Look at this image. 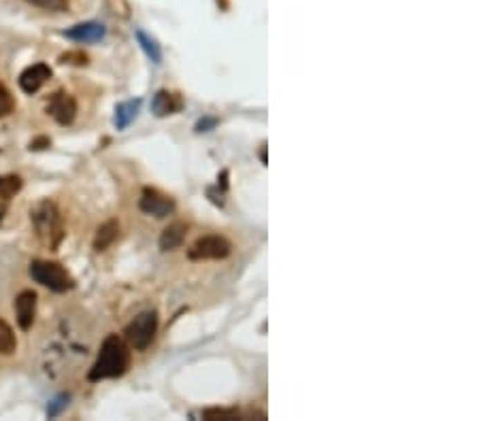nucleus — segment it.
Masks as SVG:
<instances>
[{"instance_id": "393cba45", "label": "nucleus", "mask_w": 479, "mask_h": 421, "mask_svg": "<svg viewBox=\"0 0 479 421\" xmlns=\"http://www.w3.org/2000/svg\"><path fill=\"white\" fill-rule=\"evenodd\" d=\"M49 145H51V140H49V138H45V136H41V138L33 140V143H30V149H45V147H49Z\"/></svg>"}, {"instance_id": "412c9836", "label": "nucleus", "mask_w": 479, "mask_h": 421, "mask_svg": "<svg viewBox=\"0 0 479 421\" xmlns=\"http://www.w3.org/2000/svg\"><path fill=\"white\" fill-rule=\"evenodd\" d=\"M62 64H73V66H86L88 64V55L83 51H66L60 55Z\"/></svg>"}, {"instance_id": "dca6fc26", "label": "nucleus", "mask_w": 479, "mask_h": 421, "mask_svg": "<svg viewBox=\"0 0 479 421\" xmlns=\"http://www.w3.org/2000/svg\"><path fill=\"white\" fill-rule=\"evenodd\" d=\"M134 35H136V41H138V45L143 47V51L147 53V58H150L154 64H160V62H162V51H160L158 43H156L152 37H147L143 30H136Z\"/></svg>"}, {"instance_id": "a211bd4d", "label": "nucleus", "mask_w": 479, "mask_h": 421, "mask_svg": "<svg viewBox=\"0 0 479 421\" xmlns=\"http://www.w3.org/2000/svg\"><path fill=\"white\" fill-rule=\"evenodd\" d=\"M15 347H17V339H15L11 326L0 319V353L9 355V353L15 351Z\"/></svg>"}, {"instance_id": "b1692460", "label": "nucleus", "mask_w": 479, "mask_h": 421, "mask_svg": "<svg viewBox=\"0 0 479 421\" xmlns=\"http://www.w3.org/2000/svg\"><path fill=\"white\" fill-rule=\"evenodd\" d=\"M215 124H217V120L205 118V120H201L199 124H196V132H209V128H213Z\"/></svg>"}, {"instance_id": "0eeeda50", "label": "nucleus", "mask_w": 479, "mask_h": 421, "mask_svg": "<svg viewBox=\"0 0 479 421\" xmlns=\"http://www.w3.org/2000/svg\"><path fill=\"white\" fill-rule=\"evenodd\" d=\"M47 113L60 126H69L77 115V100L66 92H55L47 102Z\"/></svg>"}, {"instance_id": "423d86ee", "label": "nucleus", "mask_w": 479, "mask_h": 421, "mask_svg": "<svg viewBox=\"0 0 479 421\" xmlns=\"http://www.w3.org/2000/svg\"><path fill=\"white\" fill-rule=\"evenodd\" d=\"M141 211L147 213V215H154V217H166L171 215L175 211V200L171 198V196L162 194L160 189H154V187H145L143 194H141Z\"/></svg>"}, {"instance_id": "6ab92c4d", "label": "nucleus", "mask_w": 479, "mask_h": 421, "mask_svg": "<svg viewBox=\"0 0 479 421\" xmlns=\"http://www.w3.org/2000/svg\"><path fill=\"white\" fill-rule=\"evenodd\" d=\"M15 111V100H13V94L0 83V118H7L11 115Z\"/></svg>"}, {"instance_id": "20e7f679", "label": "nucleus", "mask_w": 479, "mask_h": 421, "mask_svg": "<svg viewBox=\"0 0 479 421\" xmlns=\"http://www.w3.org/2000/svg\"><path fill=\"white\" fill-rule=\"evenodd\" d=\"M158 332V313L156 311H143L138 313L128 326H126V343L134 351H145Z\"/></svg>"}, {"instance_id": "1a4fd4ad", "label": "nucleus", "mask_w": 479, "mask_h": 421, "mask_svg": "<svg viewBox=\"0 0 479 421\" xmlns=\"http://www.w3.org/2000/svg\"><path fill=\"white\" fill-rule=\"evenodd\" d=\"M15 315L21 330H28L37 317V294L33 290H24L15 298Z\"/></svg>"}, {"instance_id": "f8f14e48", "label": "nucleus", "mask_w": 479, "mask_h": 421, "mask_svg": "<svg viewBox=\"0 0 479 421\" xmlns=\"http://www.w3.org/2000/svg\"><path fill=\"white\" fill-rule=\"evenodd\" d=\"M266 419L264 413L260 411H239V409H205L203 411V419L207 421H235V419Z\"/></svg>"}, {"instance_id": "aec40b11", "label": "nucleus", "mask_w": 479, "mask_h": 421, "mask_svg": "<svg viewBox=\"0 0 479 421\" xmlns=\"http://www.w3.org/2000/svg\"><path fill=\"white\" fill-rule=\"evenodd\" d=\"M45 11H66L69 9V0H28Z\"/></svg>"}, {"instance_id": "f3484780", "label": "nucleus", "mask_w": 479, "mask_h": 421, "mask_svg": "<svg viewBox=\"0 0 479 421\" xmlns=\"http://www.w3.org/2000/svg\"><path fill=\"white\" fill-rule=\"evenodd\" d=\"M21 177L17 175H3L0 177V198L3 200H11L15 194H19L21 189Z\"/></svg>"}, {"instance_id": "f257e3e1", "label": "nucleus", "mask_w": 479, "mask_h": 421, "mask_svg": "<svg viewBox=\"0 0 479 421\" xmlns=\"http://www.w3.org/2000/svg\"><path fill=\"white\" fill-rule=\"evenodd\" d=\"M130 366V347L118 334H109L100 345L98 357L94 366L88 373L90 381H102V379H118L122 377Z\"/></svg>"}, {"instance_id": "9b49d317", "label": "nucleus", "mask_w": 479, "mask_h": 421, "mask_svg": "<svg viewBox=\"0 0 479 421\" xmlns=\"http://www.w3.org/2000/svg\"><path fill=\"white\" fill-rule=\"evenodd\" d=\"M66 39L77 41V43H94L105 37V26L96 21H86V24H77L71 30L64 32Z\"/></svg>"}, {"instance_id": "f03ea898", "label": "nucleus", "mask_w": 479, "mask_h": 421, "mask_svg": "<svg viewBox=\"0 0 479 421\" xmlns=\"http://www.w3.org/2000/svg\"><path fill=\"white\" fill-rule=\"evenodd\" d=\"M30 221L35 226L37 238L47 247V249H58V245L64 238L62 230V217L60 211L51 200H41L33 211H30Z\"/></svg>"}, {"instance_id": "4be33fe9", "label": "nucleus", "mask_w": 479, "mask_h": 421, "mask_svg": "<svg viewBox=\"0 0 479 421\" xmlns=\"http://www.w3.org/2000/svg\"><path fill=\"white\" fill-rule=\"evenodd\" d=\"M66 404H69V394L58 396L53 402H49V406H47V415H49V417L60 415V411H62V409H66Z\"/></svg>"}, {"instance_id": "a878e982", "label": "nucleus", "mask_w": 479, "mask_h": 421, "mask_svg": "<svg viewBox=\"0 0 479 421\" xmlns=\"http://www.w3.org/2000/svg\"><path fill=\"white\" fill-rule=\"evenodd\" d=\"M5 213H7V207H5V203H0V223H3V219H5Z\"/></svg>"}, {"instance_id": "6e6552de", "label": "nucleus", "mask_w": 479, "mask_h": 421, "mask_svg": "<svg viewBox=\"0 0 479 421\" xmlns=\"http://www.w3.org/2000/svg\"><path fill=\"white\" fill-rule=\"evenodd\" d=\"M51 79V68L43 62L39 64H33L28 66L21 75H19V88L26 92V94H35L39 92L45 83Z\"/></svg>"}, {"instance_id": "9d476101", "label": "nucleus", "mask_w": 479, "mask_h": 421, "mask_svg": "<svg viewBox=\"0 0 479 421\" xmlns=\"http://www.w3.org/2000/svg\"><path fill=\"white\" fill-rule=\"evenodd\" d=\"M181 106H183V98L175 92H168V90L156 92V96L152 100V111L158 118L173 115V113H177V111H181Z\"/></svg>"}, {"instance_id": "7ed1b4c3", "label": "nucleus", "mask_w": 479, "mask_h": 421, "mask_svg": "<svg viewBox=\"0 0 479 421\" xmlns=\"http://www.w3.org/2000/svg\"><path fill=\"white\" fill-rule=\"evenodd\" d=\"M30 277L41 283L43 288L51 290V292H69L75 288V279L71 277V272L58 264V262H47V260H35L30 264Z\"/></svg>"}, {"instance_id": "ddd939ff", "label": "nucleus", "mask_w": 479, "mask_h": 421, "mask_svg": "<svg viewBox=\"0 0 479 421\" xmlns=\"http://www.w3.org/2000/svg\"><path fill=\"white\" fill-rule=\"evenodd\" d=\"M188 234V226L183 221H175L168 228H164V232L160 234V249L162 251H173L177 247H181V243L186 241Z\"/></svg>"}, {"instance_id": "4468645a", "label": "nucleus", "mask_w": 479, "mask_h": 421, "mask_svg": "<svg viewBox=\"0 0 479 421\" xmlns=\"http://www.w3.org/2000/svg\"><path fill=\"white\" fill-rule=\"evenodd\" d=\"M118 238H120V223H118L116 219L105 221L102 226L96 230V236H94V251H98V254H100V251H107Z\"/></svg>"}, {"instance_id": "39448f33", "label": "nucleus", "mask_w": 479, "mask_h": 421, "mask_svg": "<svg viewBox=\"0 0 479 421\" xmlns=\"http://www.w3.org/2000/svg\"><path fill=\"white\" fill-rule=\"evenodd\" d=\"M233 254V243L226 236H201L190 249H188V258L190 260H224Z\"/></svg>"}, {"instance_id": "5701e85b", "label": "nucleus", "mask_w": 479, "mask_h": 421, "mask_svg": "<svg viewBox=\"0 0 479 421\" xmlns=\"http://www.w3.org/2000/svg\"><path fill=\"white\" fill-rule=\"evenodd\" d=\"M107 5L111 7V11H114L116 15H120V17L130 15V7H128L126 0H107Z\"/></svg>"}, {"instance_id": "2eb2a0df", "label": "nucleus", "mask_w": 479, "mask_h": 421, "mask_svg": "<svg viewBox=\"0 0 479 421\" xmlns=\"http://www.w3.org/2000/svg\"><path fill=\"white\" fill-rule=\"evenodd\" d=\"M138 109H141V100H138V98H136V100H126V102L118 104V109H116V120H114V122H116V128H118V130L128 128L130 122L136 118Z\"/></svg>"}]
</instances>
